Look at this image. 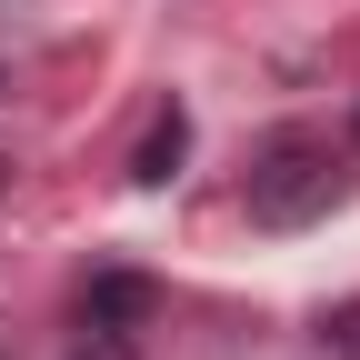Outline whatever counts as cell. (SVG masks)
<instances>
[{"mask_svg":"<svg viewBox=\"0 0 360 360\" xmlns=\"http://www.w3.org/2000/svg\"><path fill=\"white\" fill-rule=\"evenodd\" d=\"M180 141H191V120H180V110H160V120H150V141H141V160H130V180H141V191H160V180H170V160H180Z\"/></svg>","mask_w":360,"mask_h":360,"instance_id":"7a4b0ae2","label":"cell"},{"mask_svg":"<svg viewBox=\"0 0 360 360\" xmlns=\"http://www.w3.org/2000/svg\"><path fill=\"white\" fill-rule=\"evenodd\" d=\"M310 210H330V141L281 130V141L260 150V170H250V220L290 231V220H310Z\"/></svg>","mask_w":360,"mask_h":360,"instance_id":"6da1fadb","label":"cell"}]
</instances>
